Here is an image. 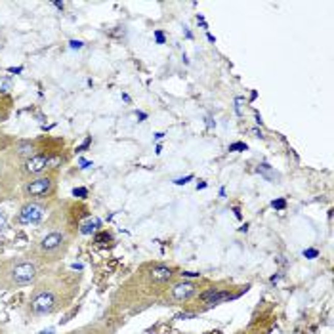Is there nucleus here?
Returning a JSON list of instances; mask_svg holds the SVG:
<instances>
[{
	"label": "nucleus",
	"mask_w": 334,
	"mask_h": 334,
	"mask_svg": "<svg viewBox=\"0 0 334 334\" xmlns=\"http://www.w3.org/2000/svg\"><path fill=\"white\" fill-rule=\"evenodd\" d=\"M54 304H56L54 294H50V292H42V294H38V296L31 302V307H33V312L35 313L42 315V313H50L52 309H54Z\"/></svg>",
	"instance_id": "nucleus-2"
},
{
	"label": "nucleus",
	"mask_w": 334,
	"mask_h": 334,
	"mask_svg": "<svg viewBox=\"0 0 334 334\" xmlns=\"http://www.w3.org/2000/svg\"><path fill=\"white\" fill-rule=\"evenodd\" d=\"M304 254L309 256V258H315V256H317V250H305Z\"/></svg>",
	"instance_id": "nucleus-19"
},
{
	"label": "nucleus",
	"mask_w": 334,
	"mask_h": 334,
	"mask_svg": "<svg viewBox=\"0 0 334 334\" xmlns=\"http://www.w3.org/2000/svg\"><path fill=\"white\" fill-rule=\"evenodd\" d=\"M35 275H37L35 264L23 261V264H19V266H15L14 268V271H12V281H14L15 284H27L35 279Z\"/></svg>",
	"instance_id": "nucleus-1"
},
{
	"label": "nucleus",
	"mask_w": 334,
	"mask_h": 334,
	"mask_svg": "<svg viewBox=\"0 0 334 334\" xmlns=\"http://www.w3.org/2000/svg\"><path fill=\"white\" fill-rule=\"evenodd\" d=\"M61 243H63V237H61V233H50V235H46V237L42 239L40 247H42L44 250H56V248H58Z\"/></svg>",
	"instance_id": "nucleus-8"
},
{
	"label": "nucleus",
	"mask_w": 334,
	"mask_h": 334,
	"mask_svg": "<svg viewBox=\"0 0 334 334\" xmlns=\"http://www.w3.org/2000/svg\"><path fill=\"white\" fill-rule=\"evenodd\" d=\"M162 138H164V134H162V132H157V134H155V139H157V141H160Z\"/></svg>",
	"instance_id": "nucleus-21"
},
{
	"label": "nucleus",
	"mask_w": 334,
	"mask_h": 334,
	"mask_svg": "<svg viewBox=\"0 0 334 334\" xmlns=\"http://www.w3.org/2000/svg\"><path fill=\"white\" fill-rule=\"evenodd\" d=\"M229 151H247V146L243 141H237V144H231L229 146Z\"/></svg>",
	"instance_id": "nucleus-11"
},
{
	"label": "nucleus",
	"mask_w": 334,
	"mask_h": 334,
	"mask_svg": "<svg viewBox=\"0 0 334 334\" xmlns=\"http://www.w3.org/2000/svg\"><path fill=\"white\" fill-rule=\"evenodd\" d=\"M79 166L80 168H88V166H92V162L86 160V159H79Z\"/></svg>",
	"instance_id": "nucleus-17"
},
{
	"label": "nucleus",
	"mask_w": 334,
	"mask_h": 334,
	"mask_svg": "<svg viewBox=\"0 0 334 334\" xmlns=\"http://www.w3.org/2000/svg\"><path fill=\"white\" fill-rule=\"evenodd\" d=\"M258 172H260L266 180H269V182H277L279 180V174L277 172H273L271 170V166L269 164H266V162H261V164H258Z\"/></svg>",
	"instance_id": "nucleus-9"
},
{
	"label": "nucleus",
	"mask_w": 334,
	"mask_h": 334,
	"mask_svg": "<svg viewBox=\"0 0 334 334\" xmlns=\"http://www.w3.org/2000/svg\"><path fill=\"white\" fill-rule=\"evenodd\" d=\"M136 115H138V118H141V121L147 118V115H146V113H141V111H136Z\"/></svg>",
	"instance_id": "nucleus-22"
},
{
	"label": "nucleus",
	"mask_w": 334,
	"mask_h": 334,
	"mask_svg": "<svg viewBox=\"0 0 334 334\" xmlns=\"http://www.w3.org/2000/svg\"><path fill=\"white\" fill-rule=\"evenodd\" d=\"M92 229H94V225H92V224H86L84 227H82V233H90Z\"/></svg>",
	"instance_id": "nucleus-18"
},
{
	"label": "nucleus",
	"mask_w": 334,
	"mask_h": 334,
	"mask_svg": "<svg viewBox=\"0 0 334 334\" xmlns=\"http://www.w3.org/2000/svg\"><path fill=\"white\" fill-rule=\"evenodd\" d=\"M191 180H193V174L185 176V178H178V180H174V183L176 185H185V183L191 182Z\"/></svg>",
	"instance_id": "nucleus-13"
},
{
	"label": "nucleus",
	"mask_w": 334,
	"mask_h": 334,
	"mask_svg": "<svg viewBox=\"0 0 334 334\" xmlns=\"http://www.w3.org/2000/svg\"><path fill=\"white\" fill-rule=\"evenodd\" d=\"M50 189H52L50 178H38V180H35V182H31L29 185H27V193L33 197H42V195H46Z\"/></svg>",
	"instance_id": "nucleus-5"
},
{
	"label": "nucleus",
	"mask_w": 334,
	"mask_h": 334,
	"mask_svg": "<svg viewBox=\"0 0 334 334\" xmlns=\"http://www.w3.org/2000/svg\"><path fill=\"white\" fill-rule=\"evenodd\" d=\"M33 151H35V147H33V144H31V141H21V144L17 146V153H19V155H23V157H31V155H33Z\"/></svg>",
	"instance_id": "nucleus-10"
},
{
	"label": "nucleus",
	"mask_w": 334,
	"mask_h": 334,
	"mask_svg": "<svg viewBox=\"0 0 334 334\" xmlns=\"http://www.w3.org/2000/svg\"><path fill=\"white\" fill-rule=\"evenodd\" d=\"M172 298L178 300V302H183V300H189V298L195 294V284L189 283V281H183V283H178L172 287Z\"/></svg>",
	"instance_id": "nucleus-4"
},
{
	"label": "nucleus",
	"mask_w": 334,
	"mask_h": 334,
	"mask_svg": "<svg viewBox=\"0 0 334 334\" xmlns=\"http://www.w3.org/2000/svg\"><path fill=\"white\" fill-rule=\"evenodd\" d=\"M69 46H71L73 50H79V48H82V42H80V40H71V42H69Z\"/></svg>",
	"instance_id": "nucleus-16"
},
{
	"label": "nucleus",
	"mask_w": 334,
	"mask_h": 334,
	"mask_svg": "<svg viewBox=\"0 0 334 334\" xmlns=\"http://www.w3.org/2000/svg\"><path fill=\"white\" fill-rule=\"evenodd\" d=\"M183 277H199V273H193V271H185V273H182Z\"/></svg>",
	"instance_id": "nucleus-20"
},
{
	"label": "nucleus",
	"mask_w": 334,
	"mask_h": 334,
	"mask_svg": "<svg viewBox=\"0 0 334 334\" xmlns=\"http://www.w3.org/2000/svg\"><path fill=\"white\" fill-rule=\"evenodd\" d=\"M149 277H151L153 283H164V281H168V279L172 277V271H170L166 266H157V268L151 269Z\"/></svg>",
	"instance_id": "nucleus-7"
},
{
	"label": "nucleus",
	"mask_w": 334,
	"mask_h": 334,
	"mask_svg": "<svg viewBox=\"0 0 334 334\" xmlns=\"http://www.w3.org/2000/svg\"><path fill=\"white\" fill-rule=\"evenodd\" d=\"M271 206H273V208H277V210H283L284 206H287V201H284V199H277V201H273V203H271Z\"/></svg>",
	"instance_id": "nucleus-12"
},
{
	"label": "nucleus",
	"mask_w": 334,
	"mask_h": 334,
	"mask_svg": "<svg viewBox=\"0 0 334 334\" xmlns=\"http://www.w3.org/2000/svg\"><path fill=\"white\" fill-rule=\"evenodd\" d=\"M73 195H75V197H86V195H88V191H86L84 187L73 189Z\"/></svg>",
	"instance_id": "nucleus-15"
},
{
	"label": "nucleus",
	"mask_w": 334,
	"mask_h": 334,
	"mask_svg": "<svg viewBox=\"0 0 334 334\" xmlns=\"http://www.w3.org/2000/svg\"><path fill=\"white\" fill-rule=\"evenodd\" d=\"M155 40H157V44H164V33L162 31H155Z\"/></svg>",
	"instance_id": "nucleus-14"
},
{
	"label": "nucleus",
	"mask_w": 334,
	"mask_h": 334,
	"mask_svg": "<svg viewBox=\"0 0 334 334\" xmlns=\"http://www.w3.org/2000/svg\"><path fill=\"white\" fill-rule=\"evenodd\" d=\"M46 166H48V157H44V155H35L25 162V170L29 174H40Z\"/></svg>",
	"instance_id": "nucleus-6"
},
{
	"label": "nucleus",
	"mask_w": 334,
	"mask_h": 334,
	"mask_svg": "<svg viewBox=\"0 0 334 334\" xmlns=\"http://www.w3.org/2000/svg\"><path fill=\"white\" fill-rule=\"evenodd\" d=\"M42 206H38V204H25L21 208V212H19V220H21L23 224H37V222H40L42 220Z\"/></svg>",
	"instance_id": "nucleus-3"
},
{
	"label": "nucleus",
	"mask_w": 334,
	"mask_h": 334,
	"mask_svg": "<svg viewBox=\"0 0 334 334\" xmlns=\"http://www.w3.org/2000/svg\"><path fill=\"white\" fill-rule=\"evenodd\" d=\"M204 187H206V183H204V182L197 183V189H204Z\"/></svg>",
	"instance_id": "nucleus-23"
}]
</instances>
